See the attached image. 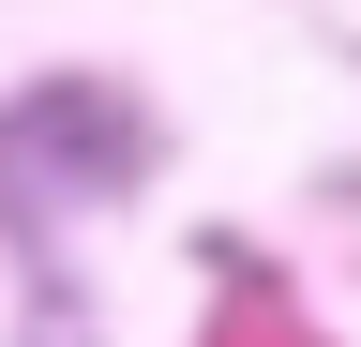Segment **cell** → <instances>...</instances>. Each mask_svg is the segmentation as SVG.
Listing matches in <instances>:
<instances>
[{
	"mask_svg": "<svg viewBox=\"0 0 361 347\" xmlns=\"http://www.w3.org/2000/svg\"><path fill=\"white\" fill-rule=\"evenodd\" d=\"M135 106L121 91H90V76H45V91L0 121V211H45V182H61V211L75 196H121L135 182Z\"/></svg>",
	"mask_w": 361,
	"mask_h": 347,
	"instance_id": "cell-1",
	"label": "cell"
}]
</instances>
